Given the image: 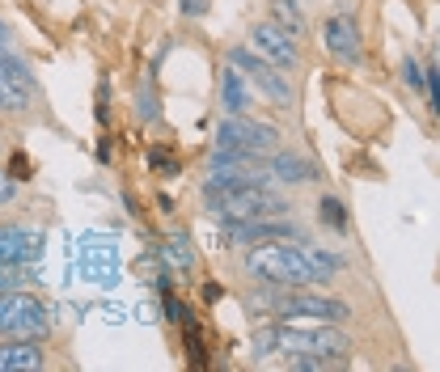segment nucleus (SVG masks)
Segmentation results:
<instances>
[{
    "instance_id": "1",
    "label": "nucleus",
    "mask_w": 440,
    "mask_h": 372,
    "mask_svg": "<svg viewBox=\"0 0 440 372\" xmlns=\"http://www.w3.org/2000/svg\"><path fill=\"white\" fill-rule=\"evenodd\" d=\"M246 271L271 288H317L326 280H335V275H326L313 254L309 250H297V245H280V241H262L246 254Z\"/></svg>"
},
{
    "instance_id": "2",
    "label": "nucleus",
    "mask_w": 440,
    "mask_h": 372,
    "mask_svg": "<svg viewBox=\"0 0 440 372\" xmlns=\"http://www.w3.org/2000/svg\"><path fill=\"white\" fill-rule=\"evenodd\" d=\"M347 334L330 330L313 317H284L280 326L258 330V351H288V355H317V359H343L347 355Z\"/></svg>"
},
{
    "instance_id": "3",
    "label": "nucleus",
    "mask_w": 440,
    "mask_h": 372,
    "mask_svg": "<svg viewBox=\"0 0 440 372\" xmlns=\"http://www.w3.org/2000/svg\"><path fill=\"white\" fill-rule=\"evenodd\" d=\"M207 195V207L216 211L220 220L229 225H246V220H262V216H284L288 203L275 195L267 182H237V186H216V191H203Z\"/></svg>"
},
{
    "instance_id": "4",
    "label": "nucleus",
    "mask_w": 440,
    "mask_h": 372,
    "mask_svg": "<svg viewBox=\"0 0 440 372\" xmlns=\"http://www.w3.org/2000/svg\"><path fill=\"white\" fill-rule=\"evenodd\" d=\"M250 305H262L258 313H280V317H313V322H339L352 309L343 300H330V296H317L309 288H275V292H262V296H250Z\"/></svg>"
},
{
    "instance_id": "5",
    "label": "nucleus",
    "mask_w": 440,
    "mask_h": 372,
    "mask_svg": "<svg viewBox=\"0 0 440 372\" xmlns=\"http://www.w3.org/2000/svg\"><path fill=\"white\" fill-rule=\"evenodd\" d=\"M47 330V305L30 292H0V334L38 339Z\"/></svg>"
},
{
    "instance_id": "6",
    "label": "nucleus",
    "mask_w": 440,
    "mask_h": 372,
    "mask_svg": "<svg viewBox=\"0 0 440 372\" xmlns=\"http://www.w3.org/2000/svg\"><path fill=\"white\" fill-rule=\"evenodd\" d=\"M229 64H233V68H242V72H246V81H254V85H258V89H262L275 106H284V111L292 106V85H288L280 72H275V64H267L254 47H233V51H229Z\"/></svg>"
},
{
    "instance_id": "7",
    "label": "nucleus",
    "mask_w": 440,
    "mask_h": 372,
    "mask_svg": "<svg viewBox=\"0 0 440 372\" xmlns=\"http://www.w3.org/2000/svg\"><path fill=\"white\" fill-rule=\"evenodd\" d=\"M280 131L250 119V115H229L216 127V148H250V152H275Z\"/></svg>"
},
{
    "instance_id": "8",
    "label": "nucleus",
    "mask_w": 440,
    "mask_h": 372,
    "mask_svg": "<svg viewBox=\"0 0 440 372\" xmlns=\"http://www.w3.org/2000/svg\"><path fill=\"white\" fill-rule=\"evenodd\" d=\"M250 47L275 68H297V42L280 22H258L250 30Z\"/></svg>"
},
{
    "instance_id": "9",
    "label": "nucleus",
    "mask_w": 440,
    "mask_h": 372,
    "mask_svg": "<svg viewBox=\"0 0 440 372\" xmlns=\"http://www.w3.org/2000/svg\"><path fill=\"white\" fill-rule=\"evenodd\" d=\"M42 233L22 229V225H5L0 229V262H13V267H34L42 258Z\"/></svg>"
},
{
    "instance_id": "10",
    "label": "nucleus",
    "mask_w": 440,
    "mask_h": 372,
    "mask_svg": "<svg viewBox=\"0 0 440 372\" xmlns=\"http://www.w3.org/2000/svg\"><path fill=\"white\" fill-rule=\"evenodd\" d=\"M322 38H326V51L335 60H343V64H356L360 60V30H356V22L352 17H326V26H322Z\"/></svg>"
},
{
    "instance_id": "11",
    "label": "nucleus",
    "mask_w": 440,
    "mask_h": 372,
    "mask_svg": "<svg viewBox=\"0 0 440 372\" xmlns=\"http://www.w3.org/2000/svg\"><path fill=\"white\" fill-rule=\"evenodd\" d=\"M220 97H225V111L229 115H246L250 111V81H246V72L242 68H225L220 72Z\"/></svg>"
},
{
    "instance_id": "12",
    "label": "nucleus",
    "mask_w": 440,
    "mask_h": 372,
    "mask_svg": "<svg viewBox=\"0 0 440 372\" xmlns=\"http://www.w3.org/2000/svg\"><path fill=\"white\" fill-rule=\"evenodd\" d=\"M267 170H271V178H280V182H313L317 178V170L309 161H301L297 152H271Z\"/></svg>"
},
{
    "instance_id": "13",
    "label": "nucleus",
    "mask_w": 440,
    "mask_h": 372,
    "mask_svg": "<svg viewBox=\"0 0 440 372\" xmlns=\"http://www.w3.org/2000/svg\"><path fill=\"white\" fill-rule=\"evenodd\" d=\"M0 368H17V372H30V368H42V347L22 339V343H0Z\"/></svg>"
},
{
    "instance_id": "14",
    "label": "nucleus",
    "mask_w": 440,
    "mask_h": 372,
    "mask_svg": "<svg viewBox=\"0 0 440 372\" xmlns=\"http://www.w3.org/2000/svg\"><path fill=\"white\" fill-rule=\"evenodd\" d=\"M161 258H165V267H170L174 275H187L195 267V250H191V241L182 233H174V237L161 241Z\"/></svg>"
},
{
    "instance_id": "15",
    "label": "nucleus",
    "mask_w": 440,
    "mask_h": 372,
    "mask_svg": "<svg viewBox=\"0 0 440 372\" xmlns=\"http://www.w3.org/2000/svg\"><path fill=\"white\" fill-rule=\"evenodd\" d=\"M26 106H30V89L0 72V111H13L17 115V111H26Z\"/></svg>"
},
{
    "instance_id": "16",
    "label": "nucleus",
    "mask_w": 440,
    "mask_h": 372,
    "mask_svg": "<svg viewBox=\"0 0 440 372\" xmlns=\"http://www.w3.org/2000/svg\"><path fill=\"white\" fill-rule=\"evenodd\" d=\"M317 216H322V225H326V229L347 233V211H343V203H339V199H322V203H317Z\"/></svg>"
},
{
    "instance_id": "17",
    "label": "nucleus",
    "mask_w": 440,
    "mask_h": 372,
    "mask_svg": "<svg viewBox=\"0 0 440 372\" xmlns=\"http://www.w3.org/2000/svg\"><path fill=\"white\" fill-rule=\"evenodd\" d=\"M271 22H280L288 34H301V26H305V17L297 13L292 0H275V17H271Z\"/></svg>"
},
{
    "instance_id": "18",
    "label": "nucleus",
    "mask_w": 440,
    "mask_h": 372,
    "mask_svg": "<svg viewBox=\"0 0 440 372\" xmlns=\"http://www.w3.org/2000/svg\"><path fill=\"white\" fill-rule=\"evenodd\" d=\"M148 165H152V174H161V178H178V156H170L165 148H152V152H148Z\"/></svg>"
},
{
    "instance_id": "19",
    "label": "nucleus",
    "mask_w": 440,
    "mask_h": 372,
    "mask_svg": "<svg viewBox=\"0 0 440 372\" xmlns=\"http://www.w3.org/2000/svg\"><path fill=\"white\" fill-rule=\"evenodd\" d=\"M182 326H187V351H191V364H195V368H207V355H203V343H199V326L191 322V317H187V322H182Z\"/></svg>"
},
{
    "instance_id": "20",
    "label": "nucleus",
    "mask_w": 440,
    "mask_h": 372,
    "mask_svg": "<svg viewBox=\"0 0 440 372\" xmlns=\"http://www.w3.org/2000/svg\"><path fill=\"white\" fill-rule=\"evenodd\" d=\"M136 111H140V119L148 123V119H157V97H152V81H144V93L136 89Z\"/></svg>"
},
{
    "instance_id": "21",
    "label": "nucleus",
    "mask_w": 440,
    "mask_h": 372,
    "mask_svg": "<svg viewBox=\"0 0 440 372\" xmlns=\"http://www.w3.org/2000/svg\"><path fill=\"white\" fill-rule=\"evenodd\" d=\"M9 178H13V182H26V178H30V156H26V152H13V156H9Z\"/></svg>"
},
{
    "instance_id": "22",
    "label": "nucleus",
    "mask_w": 440,
    "mask_h": 372,
    "mask_svg": "<svg viewBox=\"0 0 440 372\" xmlns=\"http://www.w3.org/2000/svg\"><path fill=\"white\" fill-rule=\"evenodd\" d=\"M402 81H407L411 89H423V81H427V76H423V68H419L415 60H402Z\"/></svg>"
},
{
    "instance_id": "23",
    "label": "nucleus",
    "mask_w": 440,
    "mask_h": 372,
    "mask_svg": "<svg viewBox=\"0 0 440 372\" xmlns=\"http://www.w3.org/2000/svg\"><path fill=\"white\" fill-rule=\"evenodd\" d=\"M165 317H170V322H187V305L170 292H165Z\"/></svg>"
},
{
    "instance_id": "24",
    "label": "nucleus",
    "mask_w": 440,
    "mask_h": 372,
    "mask_svg": "<svg viewBox=\"0 0 440 372\" xmlns=\"http://www.w3.org/2000/svg\"><path fill=\"white\" fill-rule=\"evenodd\" d=\"M203 9H207V0H182V13L187 17H199Z\"/></svg>"
},
{
    "instance_id": "25",
    "label": "nucleus",
    "mask_w": 440,
    "mask_h": 372,
    "mask_svg": "<svg viewBox=\"0 0 440 372\" xmlns=\"http://www.w3.org/2000/svg\"><path fill=\"white\" fill-rule=\"evenodd\" d=\"M436 68H440V47H436Z\"/></svg>"
},
{
    "instance_id": "26",
    "label": "nucleus",
    "mask_w": 440,
    "mask_h": 372,
    "mask_svg": "<svg viewBox=\"0 0 440 372\" xmlns=\"http://www.w3.org/2000/svg\"><path fill=\"white\" fill-rule=\"evenodd\" d=\"M0 152H5V140H0Z\"/></svg>"
},
{
    "instance_id": "27",
    "label": "nucleus",
    "mask_w": 440,
    "mask_h": 372,
    "mask_svg": "<svg viewBox=\"0 0 440 372\" xmlns=\"http://www.w3.org/2000/svg\"><path fill=\"white\" fill-rule=\"evenodd\" d=\"M436 115H440V111H436Z\"/></svg>"
}]
</instances>
